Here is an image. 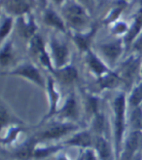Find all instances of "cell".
Returning a JSON list of instances; mask_svg holds the SVG:
<instances>
[{"mask_svg":"<svg viewBox=\"0 0 142 160\" xmlns=\"http://www.w3.org/2000/svg\"><path fill=\"white\" fill-rule=\"evenodd\" d=\"M128 98L124 93H120L114 98L112 104L113 111V135H114V148L116 152V158L119 160L123 145H124L126 129L129 122L127 121V107Z\"/></svg>","mask_w":142,"mask_h":160,"instance_id":"6da1fadb","label":"cell"},{"mask_svg":"<svg viewBox=\"0 0 142 160\" xmlns=\"http://www.w3.org/2000/svg\"><path fill=\"white\" fill-rule=\"evenodd\" d=\"M78 125L73 123L71 121L65 122H58L50 125L48 128L44 129L43 131L37 135V140L41 142L46 141H56L62 137H65L69 134H73L78 130Z\"/></svg>","mask_w":142,"mask_h":160,"instance_id":"7a4b0ae2","label":"cell"},{"mask_svg":"<svg viewBox=\"0 0 142 160\" xmlns=\"http://www.w3.org/2000/svg\"><path fill=\"white\" fill-rule=\"evenodd\" d=\"M63 16L69 24L75 28H82L88 22V16L84 9L76 3L70 2L66 4L63 9Z\"/></svg>","mask_w":142,"mask_h":160,"instance_id":"3957f363","label":"cell"},{"mask_svg":"<svg viewBox=\"0 0 142 160\" xmlns=\"http://www.w3.org/2000/svg\"><path fill=\"white\" fill-rule=\"evenodd\" d=\"M10 74L13 75V76H18L24 78L35 83L36 86L46 88L47 82H45L40 71L31 63H23L21 65H18V67L10 71Z\"/></svg>","mask_w":142,"mask_h":160,"instance_id":"277c9868","label":"cell"},{"mask_svg":"<svg viewBox=\"0 0 142 160\" xmlns=\"http://www.w3.org/2000/svg\"><path fill=\"white\" fill-rule=\"evenodd\" d=\"M142 144V131H130L127 135L119 160H132Z\"/></svg>","mask_w":142,"mask_h":160,"instance_id":"5b68a950","label":"cell"},{"mask_svg":"<svg viewBox=\"0 0 142 160\" xmlns=\"http://www.w3.org/2000/svg\"><path fill=\"white\" fill-rule=\"evenodd\" d=\"M92 148L96 150L99 160H117L114 145H111L105 136H94Z\"/></svg>","mask_w":142,"mask_h":160,"instance_id":"8992f818","label":"cell"},{"mask_svg":"<svg viewBox=\"0 0 142 160\" xmlns=\"http://www.w3.org/2000/svg\"><path fill=\"white\" fill-rule=\"evenodd\" d=\"M94 135L89 130H81L77 131L69 137L67 140L64 141V145L70 147H76L82 149H87L93 147Z\"/></svg>","mask_w":142,"mask_h":160,"instance_id":"52a82bcc","label":"cell"},{"mask_svg":"<svg viewBox=\"0 0 142 160\" xmlns=\"http://www.w3.org/2000/svg\"><path fill=\"white\" fill-rule=\"evenodd\" d=\"M46 89L47 93H48V98H49V112L48 115L45 117V118H51L55 115H56L60 111V93L59 90L56 88L55 82L52 77H49L47 80V84H46Z\"/></svg>","mask_w":142,"mask_h":160,"instance_id":"ba28073f","label":"cell"},{"mask_svg":"<svg viewBox=\"0 0 142 160\" xmlns=\"http://www.w3.org/2000/svg\"><path fill=\"white\" fill-rule=\"evenodd\" d=\"M53 50V61L55 63V69H59L67 65L68 59V49L64 44H61L58 41L52 42Z\"/></svg>","mask_w":142,"mask_h":160,"instance_id":"9c48e42d","label":"cell"},{"mask_svg":"<svg viewBox=\"0 0 142 160\" xmlns=\"http://www.w3.org/2000/svg\"><path fill=\"white\" fill-rule=\"evenodd\" d=\"M138 67H141L139 65L138 60L136 58H131L125 62V64L123 65V67L121 68V71L120 73H118V75L123 82H130L136 75L138 71Z\"/></svg>","mask_w":142,"mask_h":160,"instance_id":"30bf717a","label":"cell"},{"mask_svg":"<svg viewBox=\"0 0 142 160\" xmlns=\"http://www.w3.org/2000/svg\"><path fill=\"white\" fill-rule=\"evenodd\" d=\"M87 63L91 71L96 75L97 78H101L105 74L110 72L109 69L106 67V65L104 64L97 55H94L89 51L87 54Z\"/></svg>","mask_w":142,"mask_h":160,"instance_id":"8fae6325","label":"cell"},{"mask_svg":"<svg viewBox=\"0 0 142 160\" xmlns=\"http://www.w3.org/2000/svg\"><path fill=\"white\" fill-rule=\"evenodd\" d=\"M54 74L63 83H72L78 78V71L72 65H66L64 67L55 69Z\"/></svg>","mask_w":142,"mask_h":160,"instance_id":"7c38bea8","label":"cell"},{"mask_svg":"<svg viewBox=\"0 0 142 160\" xmlns=\"http://www.w3.org/2000/svg\"><path fill=\"white\" fill-rule=\"evenodd\" d=\"M102 54L111 62L116 61L122 53V45L120 42H111L100 47Z\"/></svg>","mask_w":142,"mask_h":160,"instance_id":"4fadbf2b","label":"cell"},{"mask_svg":"<svg viewBox=\"0 0 142 160\" xmlns=\"http://www.w3.org/2000/svg\"><path fill=\"white\" fill-rule=\"evenodd\" d=\"M60 117L63 118H74L77 116V104H76V100H75L74 96L71 95L69 96L66 101L64 102L63 106L60 109L59 111Z\"/></svg>","mask_w":142,"mask_h":160,"instance_id":"5bb4252c","label":"cell"},{"mask_svg":"<svg viewBox=\"0 0 142 160\" xmlns=\"http://www.w3.org/2000/svg\"><path fill=\"white\" fill-rule=\"evenodd\" d=\"M98 82L100 84V88L104 89H113L116 88L119 84L123 82L118 73L108 72L101 78H98Z\"/></svg>","mask_w":142,"mask_h":160,"instance_id":"9a60e30c","label":"cell"},{"mask_svg":"<svg viewBox=\"0 0 142 160\" xmlns=\"http://www.w3.org/2000/svg\"><path fill=\"white\" fill-rule=\"evenodd\" d=\"M35 142L34 141H29L26 142L24 145L18 148L16 152L13 153V156L20 160H28L33 157V152L35 148Z\"/></svg>","mask_w":142,"mask_h":160,"instance_id":"2e32d148","label":"cell"},{"mask_svg":"<svg viewBox=\"0 0 142 160\" xmlns=\"http://www.w3.org/2000/svg\"><path fill=\"white\" fill-rule=\"evenodd\" d=\"M129 126L130 131H142V107L131 108L129 118Z\"/></svg>","mask_w":142,"mask_h":160,"instance_id":"e0dca14e","label":"cell"},{"mask_svg":"<svg viewBox=\"0 0 142 160\" xmlns=\"http://www.w3.org/2000/svg\"><path fill=\"white\" fill-rule=\"evenodd\" d=\"M128 105L130 108H135L142 105V82H139L132 88L128 97Z\"/></svg>","mask_w":142,"mask_h":160,"instance_id":"ac0fdd59","label":"cell"},{"mask_svg":"<svg viewBox=\"0 0 142 160\" xmlns=\"http://www.w3.org/2000/svg\"><path fill=\"white\" fill-rule=\"evenodd\" d=\"M44 22L49 24L56 29H60L64 31L65 28H64V23L62 22V20L60 18V17L55 14V12L52 11V10H47L45 15H44Z\"/></svg>","mask_w":142,"mask_h":160,"instance_id":"d6986e66","label":"cell"},{"mask_svg":"<svg viewBox=\"0 0 142 160\" xmlns=\"http://www.w3.org/2000/svg\"><path fill=\"white\" fill-rule=\"evenodd\" d=\"M61 148H62V146H59V145H50V146H42V147L35 146L33 157L34 158H43L46 156H49V155L53 154L54 152H59Z\"/></svg>","mask_w":142,"mask_h":160,"instance_id":"ffe728a7","label":"cell"},{"mask_svg":"<svg viewBox=\"0 0 142 160\" xmlns=\"http://www.w3.org/2000/svg\"><path fill=\"white\" fill-rule=\"evenodd\" d=\"M30 8V2L28 0H11L9 2V9L15 14H24Z\"/></svg>","mask_w":142,"mask_h":160,"instance_id":"44dd1931","label":"cell"},{"mask_svg":"<svg viewBox=\"0 0 142 160\" xmlns=\"http://www.w3.org/2000/svg\"><path fill=\"white\" fill-rule=\"evenodd\" d=\"M141 28H142V9L137 13V15H136V17L134 18V25L131 26V28L128 32L127 40L128 41H131L132 39H134L135 37L138 35V33L140 32Z\"/></svg>","mask_w":142,"mask_h":160,"instance_id":"7402d4cb","label":"cell"},{"mask_svg":"<svg viewBox=\"0 0 142 160\" xmlns=\"http://www.w3.org/2000/svg\"><path fill=\"white\" fill-rule=\"evenodd\" d=\"M30 51L37 55H41L43 52H45V48H44V43L40 36L34 35L31 37L30 40Z\"/></svg>","mask_w":142,"mask_h":160,"instance_id":"603a6c76","label":"cell"},{"mask_svg":"<svg viewBox=\"0 0 142 160\" xmlns=\"http://www.w3.org/2000/svg\"><path fill=\"white\" fill-rule=\"evenodd\" d=\"M21 133V128L18 126H10L9 130H7V133L5 136L2 137V144L8 145L15 142V140L18 138V136Z\"/></svg>","mask_w":142,"mask_h":160,"instance_id":"cb8c5ba5","label":"cell"},{"mask_svg":"<svg viewBox=\"0 0 142 160\" xmlns=\"http://www.w3.org/2000/svg\"><path fill=\"white\" fill-rule=\"evenodd\" d=\"M35 24L32 20H29V22H23L21 26V30L23 35L24 37H33L34 36V31H35Z\"/></svg>","mask_w":142,"mask_h":160,"instance_id":"d4e9b609","label":"cell"},{"mask_svg":"<svg viewBox=\"0 0 142 160\" xmlns=\"http://www.w3.org/2000/svg\"><path fill=\"white\" fill-rule=\"evenodd\" d=\"M13 60V56L11 53V50L10 48L7 46L6 48H4L1 52V58H0V62H1V66L2 67H6L9 64L11 63V61Z\"/></svg>","mask_w":142,"mask_h":160,"instance_id":"484cf974","label":"cell"},{"mask_svg":"<svg viewBox=\"0 0 142 160\" xmlns=\"http://www.w3.org/2000/svg\"><path fill=\"white\" fill-rule=\"evenodd\" d=\"M11 28H12V20L11 18H6L1 24V39L2 40H4L5 37L11 31Z\"/></svg>","mask_w":142,"mask_h":160,"instance_id":"4316f807","label":"cell"},{"mask_svg":"<svg viewBox=\"0 0 142 160\" xmlns=\"http://www.w3.org/2000/svg\"><path fill=\"white\" fill-rule=\"evenodd\" d=\"M82 160H99L98 156L92 148L84 149V152H82Z\"/></svg>","mask_w":142,"mask_h":160,"instance_id":"83f0119b","label":"cell"},{"mask_svg":"<svg viewBox=\"0 0 142 160\" xmlns=\"http://www.w3.org/2000/svg\"><path fill=\"white\" fill-rule=\"evenodd\" d=\"M75 41H76L77 45L80 47L82 50H85L88 52V47H89V37L88 36H81L77 35L75 37Z\"/></svg>","mask_w":142,"mask_h":160,"instance_id":"f1b7e54d","label":"cell"},{"mask_svg":"<svg viewBox=\"0 0 142 160\" xmlns=\"http://www.w3.org/2000/svg\"><path fill=\"white\" fill-rule=\"evenodd\" d=\"M9 118H10V116H9L8 110H6L5 106L2 105L1 106V123H2V128L5 127L6 123H8Z\"/></svg>","mask_w":142,"mask_h":160,"instance_id":"f546056e","label":"cell"},{"mask_svg":"<svg viewBox=\"0 0 142 160\" xmlns=\"http://www.w3.org/2000/svg\"><path fill=\"white\" fill-rule=\"evenodd\" d=\"M127 25L124 23H118L114 29V32L117 34H121V33H124L125 31H127Z\"/></svg>","mask_w":142,"mask_h":160,"instance_id":"4dcf8cb0","label":"cell"},{"mask_svg":"<svg viewBox=\"0 0 142 160\" xmlns=\"http://www.w3.org/2000/svg\"><path fill=\"white\" fill-rule=\"evenodd\" d=\"M134 49L137 51H142V34L136 39L134 44Z\"/></svg>","mask_w":142,"mask_h":160,"instance_id":"1f68e13d","label":"cell"},{"mask_svg":"<svg viewBox=\"0 0 142 160\" xmlns=\"http://www.w3.org/2000/svg\"><path fill=\"white\" fill-rule=\"evenodd\" d=\"M56 160H69V159L66 156H64V155H60V157H58V159H56Z\"/></svg>","mask_w":142,"mask_h":160,"instance_id":"d6a6232c","label":"cell"},{"mask_svg":"<svg viewBox=\"0 0 142 160\" xmlns=\"http://www.w3.org/2000/svg\"><path fill=\"white\" fill-rule=\"evenodd\" d=\"M54 1H55V3H59V4H60V3L63 2V1H64V0H54Z\"/></svg>","mask_w":142,"mask_h":160,"instance_id":"836d02e7","label":"cell"},{"mask_svg":"<svg viewBox=\"0 0 142 160\" xmlns=\"http://www.w3.org/2000/svg\"><path fill=\"white\" fill-rule=\"evenodd\" d=\"M77 160H82V153H81V155L78 157V159H77Z\"/></svg>","mask_w":142,"mask_h":160,"instance_id":"e575fe53","label":"cell"},{"mask_svg":"<svg viewBox=\"0 0 142 160\" xmlns=\"http://www.w3.org/2000/svg\"><path fill=\"white\" fill-rule=\"evenodd\" d=\"M140 74H142V65H141V68H140Z\"/></svg>","mask_w":142,"mask_h":160,"instance_id":"d590c367","label":"cell"},{"mask_svg":"<svg viewBox=\"0 0 142 160\" xmlns=\"http://www.w3.org/2000/svg\"><path fill=\"white\" fill-rule=\"evenodd\" d=\"M42 1H43V2H44V1H45V0H42Z\"/></svg>","mask_w":142,"mask_h":160,"instance_id":"8d00e7d4","label":"cell"}]
</instances>
